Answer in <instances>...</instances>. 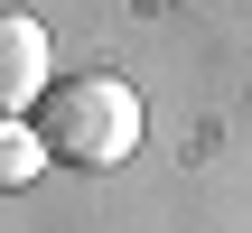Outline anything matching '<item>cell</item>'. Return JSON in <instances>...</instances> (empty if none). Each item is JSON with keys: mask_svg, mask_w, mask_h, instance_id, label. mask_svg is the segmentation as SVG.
I'll return each instance as SVG.
<instances>
[{"mask_svg": "<svg viewBox=\"0 0 252 233\" xmlns=\"http://www.w3.org/2000/svg\"><path fill=\"white\" fill-rule=\"evenodd\" d=\"M47 168V140H37V121H0V187H28Z\"/></svg>", "mask_w": 252, "mask_h": 233, "instance_id": "3957f363", "label": "cell"}, {"mask_svg": "<svg viewBox=\"0 0 252 233\" xmlns=\"http://www.w3.org/2000/svg\"><path fill=\"white\" fill-rule=\"evenodd\" d=\"M140 131H150V112H140V84L131 75H65L37 103L47 159H75V168H122L140 149Z\"/></svg>", "mask_w": 252, "mask_h": 233, "instance_id": "6da1fadb", "label": "cell"}, {"mask_svg": "<svg viewBox=\"0 0 252 233\" xmlns=\"http://www.w3.org/2000/svg\"><path fill=\"white\" fill-rule=\"evenodd\" d=\"M56 93V47L28 9H0V121H19L28 103Z\"/></svg>", "mask_w": 252, "mask_h": 233, "instance_id": "7a4b0ae2", "label": "cell"}, {"mask_svg": "<svg viewBox=\"0 0 252 233\" xmlns=\"http://www.w3.org/2000/svg\"><path fill=\"white\" fill-rule=\"evenodd\" d=\"M140 9H168V0H140Z\"/></svg>", "mask_w": 252, "mask_h": 233, "instance_id": "277c9868", "label": "cell"}]
</instances>
